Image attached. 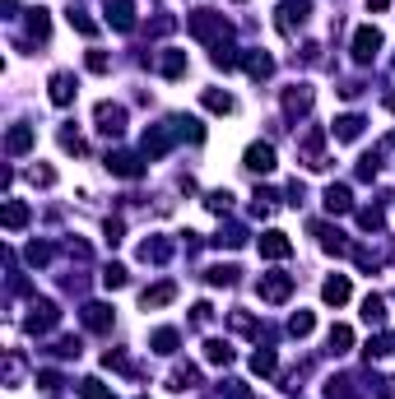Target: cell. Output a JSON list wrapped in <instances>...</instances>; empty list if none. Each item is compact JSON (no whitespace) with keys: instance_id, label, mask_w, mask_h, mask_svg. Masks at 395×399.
Listing matches in <instances>:
<instances>
[{"instance_id":"35","label":"cell","mask_w":395,"mask_h":399,"mask_svg":"<svg viewBox=\"0 0 395 399\" xmlns=\"http://www.w3.org/2000/svg\"><path fill=\"white\" fill-rule=\"evenodd\" d=\"M47 28H51V23H47V10H33V19H28V33H33V38H47Z\"/></svg>"},{"instance_id":"14","label":"cell","mask_w":395,"mask_h":399,"mask_svg":"<svg viewBox=\"0 0 395 399\" xmlns=\"http://www.w3.org/2000/svg\"><path fill=\"white\" fill-rule=\"evenodd\" d=\"M5 149H10V154H28L33 149V126H14L10 135H5Z\"/></svg>"},{"instance_id":"20","label":"cell","mask_w":395,"mask_h":399,"mask_svg":"<svg viewBox=\"0 0 395 399\" xmlns=\"http://www.w3.org/2000/svg\"><path fill=\"white\" fill-rule=\"evenodd\" d=\"M168 144H172V135H168V130H149V135H144V158H158Z\"/></svg>"},{"instance_id":"15","label":"cell","mask_w":395,"mask_h":399,"mask_svg":"<svg viewBox=\"0 0 395 399\" xmlns=\"http://www.w3.org/2000/svg\"><path fill=\"white\" fill-rule=\"evenodd\" d=\"M70 97H75V79H70V75H51V102L65 107Z\"/></svg>"},{"instance_id":"10","label":"cell","mask_w":395,"mask_h":399,"mask_svg":"<svg viewBox=\"0 0 395 399\" xmlns=\"http://www.w3.org/2000/svg\"><path fill=\"white\" fill-rule=\"evenodd\" d=\"M107 172H112V176H139L144 167H139L135 154H107Z\"/></svg>"},{"instance_id":"4","label":"cell","mask_w":395,"mask_h":399,"mask_svg":"<svg viewBox=\"0 0 395 399\" xmlns=\"http://www.w3.org/2000/svg\"><path fill=\"white\" fill-rule=\"evenodd\" d=\"M376 51H381V33H376V28H358L354 33V60H363V65H367Z\"/></svg>"},{"instance_id":"9","label":"cell","mask_w":395,"mask_h":399,"mask_svg":"<svg viewBox=\"0 0 395 399\" xmlns=\"http://www.w3.org/2000/svg\"><path fill=\"white\" fill-rule=\"evenodd\" d=\"M321 302H326V307H344V302H349V279H344V274L326 279V288H321Z\"/></svg>"},{"instance_id":"12","label":"cell","mask_w":395,"mask_h":399,"mask_svg":"<svg viewBox=\"0 0 395 399\" xmlns=\"http://www.w3.org/2000/svg\"><path fill=\"white\" fill-rule=\"evenodd\" d=\"M172 297H177V283H154V288H144V312L149 307H168Z\"/></svg>"},{"instance_id":"31","label":"cell","mask_w":395,"mask_h":399,"mask_svg":"<svg viewBox=\"0 0 395 399\" xmlns=\"http://www.w3.org/2000/svg\"><path fill=\"white\" fill-rule=\"evenodd\" d=\"M70 23H75V28L84 33V38H93V33H98V23H93V19H89V14H84V10H70Z\"/></svg>"},{"instance_id":"19","label":"cell","mask_w":395,"mask_h":399,"mask_svg":"<svg viewBox=\"0 0 395 399\" xmlns=\"http://www.w3.org/2000/svg\"><path fill=\"white\" fill-rule=\"evenodd\" d=\"M242 65H247V75H251V79H265L270 70H275V60H270L265 51H260V56H256V51H251V56H242Z\"/></svg>"},{"instance_id":"11","label":"cell","mask_w":395,"mask_h":399,"mask_svg":"<svg viewBox=\"0 0 395 399\" xmlns=\"http://www.w3.org/2000/svg\"><path fill=\"white\" fill-rule=\"evenodd\" d=\"M51 325H56V307H51V302H38V307H33V316H28V330L42 334V330H51Z\"/></svg>"},{"instance_id":"3","label":"cell","mask_w":395,"mask_h":399,"mask_svg":"<svg viewBox=\"0 0 395 399\" xmlns=\"http://www.w3.org/2000/svg\"><path fill=\"white\" fill-rule=\"evenodd\" d=\"M260 255L265 260H284V255H293V242L279 228H270V233H260Z\"/></svg>"},{"instance_id":"17","label":"cell","mask_w":395,"mask_h":399,"mask_svg":"<svg viewBox=\"0 0 395 399\" xmlns=\"http://www.w3.org/2000/svg\"><path fill=\"white\" fill-rule=\"evenodd\" d=\"M84 325H89V330H107V325H112V312L102 302H89V307H84Z\"/></svg>"},{"instance_id":"28","label":"cell","mask_w":395,"mask_h":399,"mask_svg":"<svg viewBox=\"0 0 395 399\" xmlns=\"http://www.w3.org/2000/svg\"><path fill=\"white\" fill-rule=\"evenodd\" d=\"M181 70H186V51H168V56H163V75L177 79Z\"/></svg>"},{"instance_id":"7","label":"cell","mask_w":395,"mask_h":399,"mask_svg":"<svg viewBox=\"0 0 395 399\" xmlns=\"http://www.w3.org/2000/svg\"><path fill=\"white\" fill-rule=\"evenodd\" d=\"M107 23L117 33H126L130 23H135V5H130V0H107Z\"/></svg>"},{"instance_id":"24","label":"cell","mask_w":395,"mask_h":399,"mask_svg":"<svg viewBox=\"0 0 395 399\" xmlns=\"http://www.w3.org/2000/svg\"><path fill=\"white\" fill-rule=\"evenodd\" d=\"M168 255H172V246L168 242H144V246H139V260H168Z\"/></svg>"},{"instance_id":"39","label":"cell","mask_w":395,"mask_h":399,"mask_svg":"<svg viewBox=\"0 0 395 399\" xmlns=\"http://www.w3.org/2000/svg\"><path fill=\"white\" fill-rule=\"evenodd\" d=\"M386 107H391V112H395V93H391V97H386Z\"/></svg>"},{"instance_id":"21","label":"cell","mask_w":395,"mask_h":399,"mask_svg":"<svg viewBox=\"0 0 395 399\" xmlns=\"http://www.w3.org/2000/svg\"><path fill=\"white\" fill-rule=\"evenodd\" d=\"M205 358L214 362V367H228V362H233V349H228L223 339H209V344H205Z\"/></svg>"},{"instance_id":"13","label":"cell","mask_w":395,"mask_h":399,"mask_svg":"<svg viewBox=\"0 0 395 399\" xmlns=\"http://www.w3.org/2000/svg\"><path fill=\"white\" fill-rule=\"evenodd\" d=\"M326 209H330V214H349V209H354L349 186H330V191H326Z\"/></svg>"},{"instance_id":"2","label":"cell","mask_w":395,"mask_h":399,"mask_svg":"<svg viewBox=\"0 0 395 399\" xmlns=\"http://www.w3.org/2000/svg\"><path fill=\"white\" fill-rule=\"evenodd\" d=\"M293 292V274H260V297L265 302H284Z\"/></svg>"},{"instance_id":"22","label":"cell","mask_w":395,"mask_h":399,"mask_svg":"<svg viewBox=\"0 0 395 399\" xmlns=\"http://www.w3.org/2000/svg\"><path fill=\"white\" fill-rule=\"evenodd\" d=\"M284 107L288 112H307V107H312V88H288V93H284Z\"/></svg>"},{"instance_id":"34","label":"cell","mask_w":395,"mask_h":399,"mask_svg":"<svg viewBox=\"0 0 395 399\" xmlns=\"http://www.w3.org/2000/svg\"><path fill=\"white\" fill-rule=\"evenodd\" d=\"M102 283H107V288H126V270H121V265H107V270H102Z\"/></svg>"},{"instance_id":"25","label":"cell","mask_w":395,"mask_h":399,"mask_svg":"<svg viewBox=\"0 0 395 399\" xmlns=\"http://www.w3.org/2000/svg\"><path fill=\"white\" fill-rule=\"evenodd\" d=\"M205 107H209V112H223V117H228V112H233V97L218 93V88H205Z\"/></svg>"},{"instance_id":"23","label":"cell","mask_w":395,"mask_h":399,"mask_svg":"<svg viewBox=\"0 0 395 399\" xmlns=\"http://www.w3.org/2000/svg\"><path fill=\"white\" fill-rule=\"evenodd\" d=\"M363 321L367 325H381L386 321V302H381V297H363Z\"/></svg>"},{"instance_id":"30","label":"cell","mask_w":395,"mask_h":399,"mask_svg":"<svg viewBox=\"0 0 395 399\" xmlns=\"http://www.w3.org/2000/svg\"><path fill=\"white\" fill-rule=\"evenodd\" d=\"M251 371H256V376H270V371H275V353H270V349L251 353Z\"/></svg>"},{"instance_id":"33","label":"cell","mask_w":395,"mask_h":399,"mask_svg":"<svg viewBox=\"0 0 395 399\" xmlns=\"http://www.w3.org/2000/svg\"><path fill=\"white\" fill-rule=\"evenodd\" d=\"M177 349V330H158L154 334V353H172Z\"/></svg>"},{"instance_id":"8","label":"cell","mask_w":395,"mask_h":399,"mask_svg":"<svg viewBox=\"0 0 395 399\" xmlns=\"http://www.w3.org/2000/svg\"><path fill=\"white\" fill-rule=\"evenodd\" d=\"M247 167H251V172H260V176L275 172V144H251L247 149Z\"/></svg>"},{"instance_id":"16","label":"cell","mask_w":395,"mask_h":399,"mask_svg":"<svg viewBox=\"0 0 395 399\" xmlns=\"http://www.w3.org/2000/svg\"><path fill=\"white\" fill-rule=\"evenodd\" d=\"M0 223L10 228V233H14V228H23V223H28V205H23V200H10L5 214H0Z\"/></svg>"},{"instance_id":"18","label":"cell","mask_w":395,"mask_h":399,"mask_svg":"<svg viewBox=\"0 0 395 399\" xmlns=\"http://www.w3.org/2000/svg\"><path fill=\"white\" fill-rule=\"evenodd\" d=\"M358 135H363V117H354V112H349V117L335 121V139H344V144H349V139H358Z\"/></svg>"},{"instance_id":"36","label":"cell","mask_w":395,"mask_h":399,"mask_svg":"<svg viewBox=\"0 0 395 399\" xmlns=\"http://www.w3.org/2000/svg\"><path fill=\"white\" fill-rule=\"evenodd\" d=\"M228 200H233L228 191H214V195H209V209H214V214H228Z\"/></svg>"},{"instance_id":"27","label":"cell","mask_w":395,"mask_h":399,"mask_svg":"<svg viewBox=\"0 0 395 399\" xmlns=\"http://www.w3.org/2000/svg\"><path fill=\"white\" fill-rule=\"evenodd\" d=\"M316 330V316L312 312H297L293 321H288V334H297V339H302V334H312Z\"/></svg>"},{"instance_id":"38","label":"cell","mask_w":395,"mask_h":399,"mask_svg":"<svg viewBox=\"0 0 395 399\" xmlns=\"http://www.w3.org/2000/svg\"><path fill=\"white\" fill-rule=\"evenodd\" d=\"M367 5H372V10H386V0H367Z\"/></svg>"},{"instance_id":"1","label":"cell","mask_w":395,"mask_h":399,"mask_svg":"<svg viewBox=\"0 0 395 399\" xmlns=\"http://www.w3.org/2000/svg\"><path fill=\"white\" fill-rule=\"evenodd\" d=\"M191 33H196V38H205V42H214V47H223V38H228V23H223V14H214V10H200L196 19H191Z\"/></svg>"},{"instance_id":"32","label":"cell","mask_w":395,"mask_h":399,"mask_svg":"<svg viewBox=\"0 0 395 399\" xmlns=\"http://www.w3.org/2000/svg\"><path fill=\"white\" fill-rule=\"evenodd\" d=\"M233 279H237V270H233V265H218V270H209V283H214V288H228Z\"/></svg>"},{"instance_id":"26","label":"cell","mask_w":395,"mask_h":399,"mask_svg":"<svg viewBox=\"0 0 395 399\" xmlns=\"http://www.w3.org/2000/svg\"><path fill=\"white\" fill-rule=\"evenodd\" d=\"M79 395H84V399H117V395H112V390L107 385H102V381H79Z\"/></svg>"},{"instance_id":"37","label":"cell","mask_w":395,"mask_h":399,"mask_svg":"<svg viewBox=\"0 0 395 399\" xmlns=\"http://www.w3.org/2000/svg\"><path fill=\"white\" fill-rule=\"evenodd\" d=\"M89 70H93V75H102V70H107V56H102V51H89Z\"/></svg>"},{"instance_id":"5","label":"cell","mask_w":395,"mask_h":399,"mask_svg":"<svg viewBox=\"0 0 395 399\" xmlns=\"http://www.w3.org/2000/svg\"><path fill=\"white\" fill-rule=\"evenodd\" d=\"M98 130L117 139L121 130H126V112H121V107H112V102H98Z\"/></svg>"},{"instance_id":"29","label":"cell","mask_w":395,"mask_h":399,"mask_svg":"<svg viewBox=\"0 0 395 399\" xmlns=\"http://www.w3.org/2000/svg\"><path fill=\"white\" fill-rule=\"evenodd\" d=\"M349 344H354V330H349V325H330V349L344 353Z\"/></svg>"},{"instance_id":"6","label":"cell","mask_w":395,"mask_h":399,"mask_svg":"<svg viewBox=\"0 0 395 399\" xmlns=\"http://www.w3.org/2000/svg\"><path fill=\"white\" fill-rule=\"evenodd\" d=\"M307 10H312V0H284V5H279V28L293 33L297 23L307 19Z\"/></svg>"}]
</instances>
